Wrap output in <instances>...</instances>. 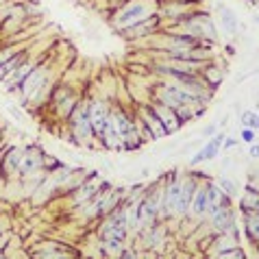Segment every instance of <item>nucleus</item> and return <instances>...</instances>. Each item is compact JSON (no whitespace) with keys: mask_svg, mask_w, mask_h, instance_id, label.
Returning a JSON list of instances; mask_svg holds the SVG:
<instances>
[{"mask_svg":"<svg viewBox=\"0 0 259 259\" xmlns=\"http://www.w3.org/2000/svg\"><path fill=\"white\" fill-rule=\"evenodd\" d=\"M44 150L39 144H26L24 153H22V161H20V170H18V179H31L39 172H44Z\"/></svg>","mask_w":259,"mask_h":259,"instance_id":"423d86ee","label":"nucleus"},{"mask_svg":"<svg viewBox=\"0 0 259 259\" xmlns=\"http://www.w3.org/2000/svg\"><path fill=\"white\" fill-rule=\"evenodd\" d=\"M237 146H240V140L237 138H227L225 135V140H222V150H233Z\"/></svg>","mask_w":259,"mask_h":259,"instance_id":"5701e85b","label":"nucleus"},{"mask_svg":"<svg viewBox=\"0 0 259 259\" xmlns=\"http://www.w3.org/2000/svg\"><path fill=\"white\" fill-rule=\"evenodd\" d=\"M148 105H150V109H153L155 116L159 118V122L163 124L165 133H168V138H170V135H175V133H179V131L183 128L181 120L177 118L175 109H170V107H165V105H161V103H157V100H148Z\"/></svg>","mask_w":259,"mask_h":259,"instance_id":"9d476101","label":"nucleus"},{"mask_svg":"<svg viewBox=\"0 0 259 259\" xmlns=\"http://www.w3.org/2000/svg\"><path fill=\"white\" fill-rule=\"evenodd\" d=\"M22 153H24V146H18V144L5 146V150L0 153V179L3 181H16L18 179Z\"/></svg>","mask_w":259,"mask_h":259,"instance_id":"0eeeda50","label":"nucleus"},{"mask_svg":"<svg viewBox=\"0 0 259 259\" xmlns=\"http://www.w3.org/2000/svg\"><path fill=\"white\" fill-rule=\"evenodd\" d=\"M163 28V20L159 13H153V16H148L146 20H142L140 24H135L131 28H126V31H122L120 35L124 39L128 41H138V39H148V37H153V35H157Z\"/></svg>","mask_w":259,"mask_h":259,"instance_id":"6e6552de","label":"nucleus"},{"mask_svg":"<svg viewBox=\"0 0 259 259\" xmlns=\"http://www.w3.org/2000/svg\"><path fill=\"white\" fill-rule=\"evenodd\" d=\"M96 237H98V246L103 248L105 257H118L120 248L124 244H128V225H126L124 203L116 207L113 211L105 213L98 220Z\"/></svg>","mask_w":259,"mask_h":259,"instance_id":"f257e3e1","label":"nucleus"},{"mask_svg":"<svg viewBox=\"0 0 259 259\" xmlns=\"http://www.w3.org/2000/svg\"><path fill=\"white\" fill-rule=\"evenodd\" d=\"M7 111L11 113V118L18 122V124H24L26 122V116H24V111L20 109V107H16V105H7Z\"/></svg>","mask_w":259,"mask_h":259,"instance_id":"4be33fe9","label":"nucleus"},{"mask_svg":"<svg viewBox=\"0 0 259 259\" xmlns=\"http://www.w3.org/2000/svg\"><path fill=\"white\" fill-rule=\"evenodd\" d=\"M240 218H242V220H240L242 237L250 244V246H257V242H259V211L242 213Z\"/></svg>","mask_w":259,"mask_h":259,"instance_id":"ddd939ff","label":"nucleus"},{"mask_svg":"<svg viewBox=\"0 0 259 259\" xmlns=\"http://www.w3.org/2000/svg\"><path fill=\"white\" fill-rule=\"evenodd\" d=\"M222 140H225V133L218 131L215 135H211L209 140H207L203 146H200L196 153H194L190 159H188V165L190 168H198V165H203L207 161H213L215 157L220 155V150H222Z\"/></svg>","mask_w":259,"mask_h":259,"instance_id":"1a4fd4ad","label":"nucleus"},{"mask_svg":"<svg viewBox=\"0 0 259 259\" xmlns=\"http://www.w3.org/2000/svg\"><path fill=\"white\" fill-rule=\"evenodd\" d=\"M66 142H72L76 146H94L96 138H94V128H92V120H90V96L81 98L76 105V109L70 113V118L66 120Z\"/></svg>","mask_w":259,"mask_h":259,"instance_id":"20e7f679","label":"nucleus"},{"mask_svg":"<svg viewBox=\"0 0 259 259\" xmlns=\"http://www.w3.org/2000/svg\"><path fill=\"white\" fill-rule=\"evenodd\" d=\"M198 76H200V81L205 83V88H209L211 92H218L222 88V83H225L227 70L220 68L215 59H211V61H207L205 66L198 70Z\"/></svg>","mask_w":259,"mask_h":259,"instance_id":"9b49d317","label":"nucleus"},{"mask_svg":"<svg viewBox=\"0 0 259 259\" xmlns=\"http://www.w3.org/2000/svg\"><path fill=\"white\" fill-rule=\"evenodd\" d=\"M240 126L257 128V126H259V118H257V111H253V109H244V111L240 113Z\"/></svg>","mask_w":259,"mask_h":259,"instance_id":"aec40b11","label":"nucleus"},{"mask_svg":"<svg viewBox=\"0 0 259 259\" xmlns=\"http://www.w3.org/2000/svg\"><path fill=\"white\" fill-rule=\"evenodd\" d=\"M227 124H229V113H225V116L220 118V122H218V124H215V126H218V128H225Z\"/></svg>","mask_w":259,"mask_h":259,"instance_id":"a878e982","label":"nucleus"},{"mask_svg":"<svg viewBox=\"0 0 259 259\" xmlns=\"http://www.w3.org/2000/svg\"><path fill=\"white\" fill-rule=\"evenodd\" d=\"M157 7H159V0H126V3L118 5L113 9L109 24L116 33H122L126 28L140 24L148 16H153L157 11Z\"/></svg>","mask_w":259,"mask_h":259,"instance_id":"7ed1b4c3","label":"nucleus"},{"mask_svg":"<svg viewBox=\"0 0 259 259\" xmlns=\"http://www.w3.org/2000/svg\"><path fill=\"white\" fill-rule=\"evenodd\" d=\"M26 55H28L26 50H16V53L9 57V59L0 63V83H7V81H9V76L13 74V70H16L20 63H22V59H24Z\"/></svg>","mask_w":259,"mask_h":259,"instance_id":"dca6fc26","label":"nucleus"},{"mask_svg":"<svg viewBox=\"0 0 259 259\" xmlns=\"http://www.w3.org/2000/svg\"><path fill=\"white\" fill-rule=\"evenodd\" d=\"M240 140L242 144H253L257 142V128H248V126H240Z\"/></svg>","mask_w":259,"mask_h":259,"instance_id":"412c9836","label":"nucleus"},{"mask_svg":"<svg viewBox=\"0 0 259 259\" xmlns=\"http://www.w3.org/2000/svg\"><path fill=\"white\" fill-rule=\"evenodd\" d=\"M68 255H78L76 250H72V248H66L63 244H59V242H44L41 244V250H33L31 253V257H46V259H50V257H68Z\"/></svg>","mask_w":259,"mask_h":259,"instance_id":"2eb2a0df","label":"nucleus"},{"mask_svg":"<svg viewBox=\"0 0 259 259\" xmlns=\"http://www.w3.org/2000/svg\"><path fill=\"white\" fill-rule=\"evenodd\" d=\"M213 257H220V259H244V257H246V250H244L242 244H237V246H231V248H227V250H220V253L213 255Z\"/></svg>","mask_w":259,"mask_h":259,"instance_id":"6ab92c4d","label":"nucleus"},{"mask_svg":"<svg viewBox=\"0 0 259 259\" xmlns=\"http://www.w3.org/2000/svg\"><path fill=\"white\" fill-rule=\"evenodd\" d=\"M218 28H222L227 35H237V31H240V26H242V22H240V18H237V13L233 11V9H229L227 5H222L220 9H218Z\"/></svg>","mask_w":259,"mask_h":259,"instance_id":"4468645a","label":"nucleus"},{"mask_svg":"<svg viewBox=\"0 0 259 259\" xmlns=\"http://www.w3.org/2000/svg\"><path fill=\"white\" fill-rule=\"evenodd\" d=\"M257 155H259V146H257V142L248 144V157H250L253 161H257Z\"/></svg>","mask_w":259,"mask_h":259,"instance_id":"393cba45","label":"nucleus"},{"mask_svg":"<svg viewBox=\"0 0 259 259\" xmlns=\"http://www.w3.org/2000/svg\"><path fill=\"white\" fill-rule=\"evenodd\" d=\"M220 131V128L218 126H215V124H205L203 128H200V135H203V138L205 140H209L211 138V135H215V133H218Z\"/></svg>","mask_w":259,"mask_h":259,"instance_id":"b1692460","label":"nucleus"},{"mask_svg":"<svg viewBox=\"0 0 259 259\" xmlns=\"http://www.w3.org/2000/svg\"><path fill=\"white\" fill-rule=\"evenodd\" d=\"M237 211L242 213H250V211H259V194L253 192H242L237 196Z\"/></svg>","mask_w":259,"mask_h":259,"instance_id":"a211bd4d","label":"nucleus"},{"mask_svg":"<svg viewBox=\"0 0 259 259\" xmlns=\"http://www.w3.org/2000/svg\"><path fill=\"white\" fill-rule=\"evenodd\" d=\"M213 183L220 188L222 194H227L231 200H235L237 196H240V185H237V181L233 177H229V175H220V177H215L213 179Z\"/></svg>","mask_w":259,"mask_h":259,"instance_id":"f3484780","label":"nucleus"},{"mask_svg":"<svg viewBox=\"0 0 259 259\" xmlns=\"http://www.w3.org/2000/svg\"><path fill=\"white\" fill-rule=\"evenodd\" d=\"M53 78H50V66L48 63H37L35 70L24 78V83L20 85L16 92L20 98V105L24 107H37L48 100L50 88H53Z\"/></svg>","mask_w":259,"mask_h":259,"instance_id":"f03ea898","label":"nucleus"},{"mask_svg":"<svg viewBox=\"0 0 259 259\" xmlns=\"http://www.w3.org/2000/svg\"><path fill=\"white\" fill-rule=\"evenodd\" d=\"M109 111H111V103L107 98H103V96L90 98V120H92V128H94L96 144L103 140L105 133L111 128Z\"/></svg>","mask_w":259,"mask_h":259,"instance_id":"39448f33","label":"nucleus"},{"mask_svg":"<svg viewBox=\"0 0 259 259\" xmlns=\"http://www.w3.org/2000/svg\"><path fill=\"white\" fill-rule=\"evenodd\" d=\"M37 63H39V61H37V59H33L31 53H28V55L24 57V59H22V63H20V66H18L16 70H13V74L9 76V81L5 83V85H7V90L16 94V92L20 90V85L24 83V78H26L28 74H31L33 70H35V66H37Z\"/></svg>","mask_w":259,"mask_h":259,"instance_id":"f8f14e48","label":"nucleus"}]
</instances>
